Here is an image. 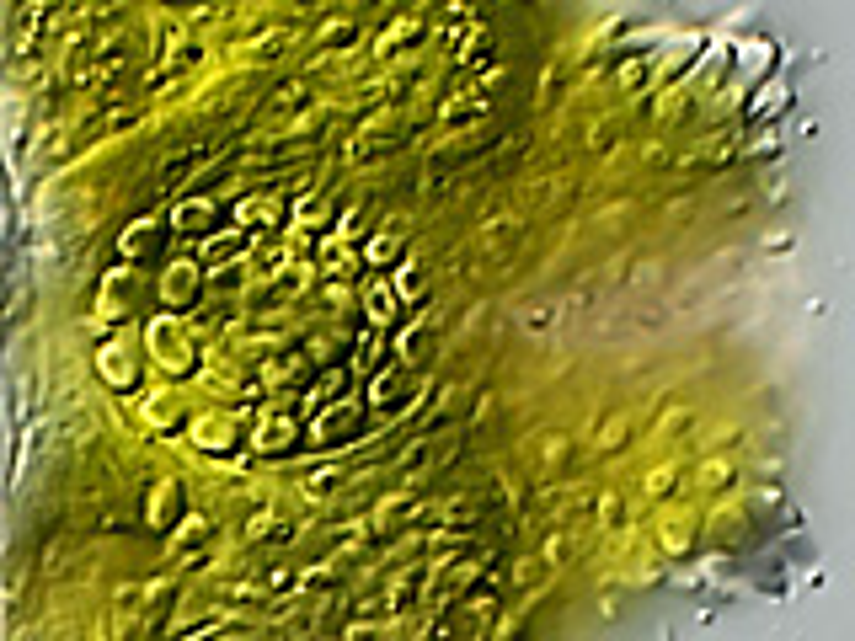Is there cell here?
Here are the masks:
<instances>
[{"label": "cell", "instance_id": "83f0119b", "mask_svg": "<svg viewBox=\"0 0 855 641\" xmlns=\"http://www.w3.org/2000/svg\"><path fill=\"white\" fill-rule=\"evenodd\" d=\"M423 289H428V268L412 257L407 268L396 273V294H401V300H423Z\"/></svg>", "mask_w": 855, "mask_h": 641}, {"label": "cell", "instance_id": "f35d334b", "mask_svg": "<svg viewBox=\"0 0 855 641\" xmlns=\"http://www.w3.org/2000/svg\"><path fill=\"white\" fill-rule=\"evenodd\" d=\"M690 412H668V422H663V433H684V428H690Z\"/></svg>", "mask_w": 855, "mask_h": 641}, {"label": "cell", "instance_id": "4dcf8cb0", "mask_svg": "<svg viewBox=\"0 0 855 641\" xmlns=\"http://www.w3.org/2000/svg\"><path fill=\"white\" fill-rule=\"evenodd\" d=\"M695 487H701V492L733 487V465H727V460H706V465H701V476H695Z\"/></svg>", "mask_w": 855, "mask_h": 641}, {"label": "cell", "instance_id": "ba28073f", "mask_svg": "<svg viewBox=\"0 0 855 641\" xmlns=\"http://www.w3.org/2000/svg\"><path fill=\"white\" fill-rule=\"evenodd\" d=\"M588 540H594V529H556L546 540V551H540V567H567V561H578L588 551Z\"/></svg>", "mask_w": 855, "mask_h": 641}, {"label": "cell", "instance_id": "30bf717a", "mask_svg": "<svg viewBox=\"0 0 855 641\" xmlns=\"http://www.w3.org/2000/svg\"><path fill=\"white\" fill-rule=\"evenodd\" d=\"M412 390H417L412 369H407V364H396L391 374H380V380H375V390H369V406H380V412H385V406H396V412H401V401H407Z\"/></svg>", "mask_w": 855, "mask_h": 641}, {"label": "cell", "instance_id": "603a6c76", "mask_svg": "<svg viewBox=\"0 0 855 641\" xmlns=\"http://www.w3.org/2000/svg\"><path fill=\"white\" fill-rule=\"evenodd\" d=\"M690 545H695V513L663 519V551H690Z\"/></svg>", "mask_w": 855, "mask_h": 641}, {"label": "cell", "instance_id": "d4e9b609", "mask_svg": "<svg viewBox=\"0 0 855 641\" xmlns=\"http://www.w3.org/2000/svg\"><path fill=\"white\" fill-rule=\"evenodd\" d=\"M396 300H401L396 289H385V284H369V289H364V310H369V321H375V326H385V321L396 316Z\"/></svg>", "mask_w": 855, "mask_h": 641}, {"label": "cell", "instance_id": "3957f363", "mask_svg": "<svg viewBox=\"0 0 855 641\" xmlns=\"http://www.w3.org/2000/svg\"><path fill=\"white\" fill-rule=\"evenodd\" d=\"M294 38H300V27H289V22H284V27H268L262 38L241 43L236 59H241V65H257V70H262V65H273L278 54H289V43H294Z\"/></svg>", "mask_w": 855, "mask_h": 641}, {"label": "cell", "instance_id": "8d00e7d4", "mask_svg": "<svg viewBox=\"0 0 855 641\" xmlns=\"http://www.w3.org/2000/svg\"><path fill=\"white\" fill-rule=\"evenodd\" d=\"M321 214H326V193H316V198H310V203H305V209H300V214H294V220H305V225H316V220H321Z\"/></svg>", "mask_w": 855, "mask_h": 641}, {"label": "cell", "instance_id": "f1b7e54d", "mask_svg": "<svg viewBox=\"0 0 855 641\" xmlns=\"http://www.w3.org/2000/svg\"><path fill=\"white\" fill-rule=\"evenodd\" d=\"M342 390H348V369H332V374H326V380L305 396V406H310V412H321V406L332 401V396H342Z\"/></svg>", "mask_w": 855, "mask_h": 641}, {"label": "cell", "instance_id": "8992f818", "mask_svg": "<svg viewBox=\"0 0 855 641\" xmlns=\"http://www.w3.org/2000/svg\"><path fill=\"white\" fill-rule=\"evenodd\" d=\"M198 289H204V278H198L193 262H171V268L161 273V300H166L171 310H188V305L198 300Z\"/></svg>", "mask_w": 855, "mask_h": 641}, {"label": "cell", "instance_id": "52a82bcc", "mask_svg": "<svg viewBox=\"0 0 855 641\" xmlns=\"http://www.w3.org/2000/svg\"><path fill=\"white\" fill-rule=\"evenodd\" d=\"M300 444V428H294L289 417H262L252 428V449L257 455H284V449Z\"/></svg>", "mask_w": 855, "mask_h": 641}, {"label": "cell", "instance_id": "7c38bea8", "mask_svg": "<svg viewBox=\"0 0 855 641\" xmlns=\"http://www.w3.org/2000/svg\"><path fill=\"white\" fill-rule=\"evenodd\" d=\"M193 439H198V449H204V455H225L230 444H236V417H198L193 422Z\"/></svg>", "mask_w": 855, "mask_h": 641}, {"label": "cell", "instance_id": "cb8c5ba5", "mask_svg": "<svg viewBox=\"0 0 855 641\" xmlns=\"http://www.w3.org/2000/svg\"><path fill=\"white\" fill-rule=\"evenodd\" d=\"M241 252H246V236H241V230H225L220 241L204 246V262H209V268H225V262H236Z\"/></svg>", "mask_w": 855, "mask_h": 641}, {"label": "cell", "instance_id": "277c9868", "mask_svg": "<svg viewBox=\"0 0 855 641\" xmlns=\"http://www.w3.org/2000/svg\"><path fill=\"white\" fill-rule=\"evenodd\" d=\"M396 139H401V134L391 129V123H369L364 134L348 139V155H342V166H364V161H375V155H391Z\"/></svg>", "mask_w": 855, "mask_h": 641}, {"label": "cell", "instance_id": "7402d4cb", "mask_svg": "<svg viewBox=\"0 0 855 641\" xmlns=\"http://www.w3.org/2000/svg\"><path fill=\"white\" fill-rule=\"evenodd\" d=\"M177 513H182V481H161V487H155V503H150V524L166 529Z\"/></svg>", "mask_w": 855, "mask_h": 641}, {"label": "cell", "instance_id": "44dd1931", "mask_svg": "<svg viewBox=\"0 0 855 641\" xmlns=\"http://www.w3.org/2000/svg\"><path fill=\"white\" fill-rule=\"evenodd\" d=\"M342 487H348V471H342V465H326V471H316V476L300 481V492L310 497V503H326V497L342 492Z\"/></svg>", "mask_w": 855, "mask_h": 641}, {"label": "cell", "instance_id": "e0dca14e", "mask_svg": "<svg viewBox=\"0 0 855 641\" xmlns=\"http://www.w3.org/2000/svg\"><path fill=\"white\" fill-rule=\"evenodd\" d=\"M204 225L214 230V203L209 198H188V203L171 209V230H177V236H198Z\"/></svg>", "mask_w": 855, "mask_h": 641}, {"label": "cell", "instance_id": "74e56055", "mask_svg": "<svg viewBox=\"0 0 855 641\" xmlns=\"http://www.w3.org/2000/svg\"><path fill=\"white\" fill-rule=\"evenodd\" d=\"M620 439H626V417H615L610 428H604V439H599V444H604V449H615Z\"/></svg>", "mask_w": 855, "mask_h": 641}, {"label": "cell", "instance_id": "6da1fadb", "mask_svg": "<svg viewBox=\"0 0 855 641\" xmlns=\"http://www.w3.org/2000/svg\"><path fill=\"white\" fill-rule=\"evenodd\" d=\"M359 417H364V406H353V401L321 406L316 422H310V433H305V444L310 449H332L342 439H353V433H359Z\"/></svg>", "mask_w": 855, "mask_h": 641}, {"label": "cell", "instance_id": "d6986e66", "mask_svg": "<svg viewBox=\"0 0 855 641\" xmlns=\"http://www.w3.org/2000/svg\"><path fill=\"white\" fill-rule=\"evenodd\" d=\"M284 540H294V524L284 513H262V519L246 524V545H284Z\"/></svg>", "mask_w": 855, "mask_h": 641}, {"label": "cell", "instance_id": "d590c367", "mask_svg": "<svg viewBox=\"0 0 855 641\" xmlns=\"http://www.w3.org/2000/svg\"><path fill=\"white\" fill-rule=\"evenodd\" d=\"M674 481H679V465H663V471H652V481H647V492H652V497H663L668 487H674Z\"/></svg>", "mask_w": 855, "mask_h": 641}, {"label": "cell", "instance_id": "9a60e30c", "mask_svg": "<svg viewBox=\"0 0 855 641\" xmlns=\"http://www.w3.org/2000/svg\"><path fill=\"white\" fill-rule=\"evenodd\" d=\"M123 257H129V262H150L155 252H161V225H155V220H134L129 230H123Z\"/></svg>", "mask_w": 855, "mask_h": 641}, {"label": "cell", "instance_id": "ffe728a7", "mask_svg": "<svg viewBox=\"0 0 855 641\" xmlns=\"http://www.w3.org/2000/svg\"><path fill=\"white\" fill-rule=\"evenodd\" d=\"M567 449H572L567 433H540V439L530 444V465H535L540 476H546L551 465H562V460H567Z\"/></svg>", "mask_w": 855, "mask_h": 641}, {"label": "cell", "instance_id": "f546056e", "mask_svg": "<svg viewBox=\"0 0 855 641\" xmlns=\"http://www.w3.org/2000/svg\"><path fill=\"white\" fill-rule=\"evenodd\" d=\"M145 417H150V428H177V422H182V406L161 390V396H150V412H145Z\"/></svg>", "mask_w": 855, "mask_h": 641}, {"label": "cell", "instance_id": "4fadbf2b", "mask_svg": "<svg viewBox=\"0 0 855 641\" xmlns=\"http://www.w3.org/2000/svg\"><path fill=\"white\" fill-rule=\"evenodd\" d=\"M423 38H428V22H423V17H401V22L391 27V33H385V38L375 43V54L385 59V65H391L396 54H407L412 43H423Z\"/></svg>", "mask_w": 855, "mask_h": 641}, {"label": "cell", "instance_id": "e575fe53", "mask_svg": "<svg viewBox=\"0 0 855 641\" xmlns=\"http://www.w3.org/2000/svg\"><path fill=\"white\" fill-rule=\"evenodd\" d=\"M588 145H594V150H610V145H620V123H599V129L588 134Z\"/></svg>", "mask_w": 855, "mask_h": 641}, {"label": "cell", "instance_id": "2e32d148", "mask_svg": "<svg viewBox=\"0 0 855 641\" xmlns=\"http://www.w3.org/2000/svg\"><path fill=\"white\" fill-rule=\"evenodd\" d=\"M129 305H134V278H129V273H107V284H102V305H97V321H118Z\"/></svg>", "mask_w": 855, "mask_h": 641}, {"label": "cell", "instance_id": "1f68e13d", "mask_svg": "<svg viewBox=\"0 0 855 641\" xmlns=\"http://www.w3.org/2000/svg\"><path fill=\"white\" fill-rule=\"evenodd\" d=\"M369 214H375V198L364 193V198H359V203H353V209H348V214H342V220H337V236H342V241H348V236H359V225L369 220Z\"/></svg>", "mask_w": 855, "mask_h": 641}, {"label": "cell", "instance_id": "9c48e42d", "mask_svg": "<svg viewBox=\"0 0 855 641\" xmlns=\"http://www.w3.org/2000/svg\"><path fill=\"white\" fill-rule=\"evenodd\" d=\"M487 113H492V102L481 97V86H471V91H455V97L439 107V123H444V129H455V123H465V118L481 123Z\"/></svg>", "mask_w": 855, "mask_h": 641}, {"label": "cell", "instance_id": "ac0fdd59", "mask_svg": "<svg viewBox=\"0 0 855 641\" xmlns=\"http://www.w3.org/2000/svg\"><path fill=\"white\" fill-rule=\"evenodd\" d=\"M407 519H417V492H391L375 508V519H369V524H375V529H401Z\"/></svg>", "mask_w": 855, "mask_h": 641}, {"label": "cell", "instance_id": "5b68a950", "mask_svg": "<svg viewBox=\"0 0 855 641\" xmlns=\"http://www.w3.org/2000/svg\"><path fill=\"white\" fill-rule=\"evenodd\" d=\"M97 374H102V380L107 385H113V390H129L134 380H139V364H134V348H129V342H107V348L97 353Z\"/></svg>", "mask_w": 855, "mask_h": 641}, {"label": "cell", "instance_id": "5bb4252c", "mask_svg": "<svg viewBox=\"0 0 855 641\" xmlns=\"http://www.w3.org/2000/svg\"><path fill=\"white\" fill-rule=\"evenodd\" d=\"M204 155H209V145H193V150H182L177 161H166L161 171H155V187H150V193H171V187H182L198 166H204Z\"/></svg>", "mask_w": 855, "mask_h": 641}, {"label": "cell", "instance_id": "8fae6325", "mask_svg": "<svg viewBox=\"0 0 855 641\" xmlns=\"http://www.w3.org/2000/svg\"><path fill=\"white\" fill-rule=\"evenodd\" d=\"M407 214H396V220L391 225H380L375 230V236H369V262H380V268H385V262H396L401 252H407Z\"/></svg>", "mask_w": 855, "mask_h": 641}, {"label": "cell", "instance_id": "4316f807", "mask_svg": "<svg viewBox=\"0 0 855 641\" xmlns=\"http://www.w3.org/2000/svg\"><path fill=\"white\" fill-rule=\"evenodd\" d=\"M278 214H284V203H273V198H257V203L246 198V203H241V220H246V225H257V230H273V225H278Z\"/></svg>", "mask_w": 855, "mask_h": 641}, {"label": "cell", "instance_id": "7a4b0ae2", "mask_svg": "<svg viewBox=\"0 0 855 641\" xmlns=\"http://www.w3.org/2000/svg\"><path fill=\"white\" fill-rule=\"evenodd\" d=\"M150 353L161 358L166 374H188V364H193V332H188V326H171V321H150Z\"/></svg>", "mask_w": 855, "mask_h": 641}, {"label": "cell", "instance_id": "836d02e7", "mask_svg": "<svg viewBox=\"0 0 855 641\" xmlns=\"http://www.w3.org/2000/svg\"><path fill=\"white\" fill-rule=\"evenodd\" d=\"M241 284H246V268H241V262H225V268L214 273V289H241Z\"/></svg>", "mask_w": 855, "mask_h": 641}, {"label": "cell", "instance_id": "484cf974", "mask_svg": "<svg viewBox=\"0 0 855 641\" xmlns=\"http://www.w3.org/2000/svg\"><path fill=\"white\" fill-rule=\"evenodd\" d=\"M209 519H204V513H193V519L188 524H182L177 529V535H171V545H177V551H204V545H209Z\"/></svg>", "mask_w": 855, "mask_h": 641}, {"label": "cell", "instance_id": "d6a6232c", "mask_svg": "<svg viewBox=\"0 0 855 641\" xmlns=\"http://www.w3.org/2000/svg\"><path fill=\"white\" fill-rule=\"evenodd\" d=\"M380 326H375V332H369L364 342H359V353H353V358H359V364H353V369H375V358H380Z\"/></svg>", "mask_w": 855, "mask_h": 641}]
</instances>
